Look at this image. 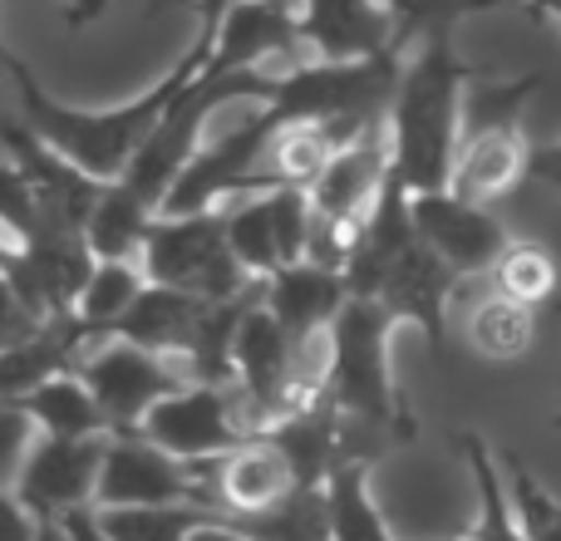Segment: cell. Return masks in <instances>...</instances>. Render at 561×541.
<instances>
[{"mask_svg":"<svg viewBox=\"0 0 561 541\" xmlns=\"http://www.w3.org/2000/svg\"><path fill=\"white\" fill-rule=\"evenodd\" d=\"M394 330L399 320L379 300L350 296L330 325V369L320 399L335 404L350 424H365L385 434L389 444H404V438H414V418L389 379V335Z\"/></svg>","mask_w":561,"mask_h":541,"instance_id":"3","label":"cell"},{"mask_svg":"<svg viewBox=\"0 0 561 541\" xmlns=\"http://www.w3.org/2000/svg\"><path fill=\"white\" fill-rule=\"evenodd\" d=\"M533 177V143H527L523 124L503 128H463L458 138V163H454V193L468 203H497L513 187Z\"/></svg>","mask_w":561,"mask_h":541,"instance_id":"15","label":"cell"},{"mask_svg":"<svg viewBox=\"0 0 561 541\" xmlns=\"http://www.w3.org/2000/svg\"><path fill=\"white\" fill-rule=\"evenodd\" d=\"M399 39V20L385 0H300V45L316 59H369Z\"/></svg>","mask_w":561,"mask_h":541,"instance_id":"13","label":"cell"},{"mask_svg":"<svg viewBox=\"0 0 561 541\" xmlns=\"http://www.w3.org/2000/svg\"><path fill=\"white\" fill-rule=\"evenodd\" d=\"M168 5H178V0H148V15H158V10H168Z\"/></svg>","mask_w":561,"mask_h":541,"instance_id":"39","label":"cell"},{"mask_svg":"<svg viewBox=\"0 0 561 541\" xmlns=\"http://www.w3.org/2000/svg\"><path fill=\"white\" fill-rule=\"evenodd\" d=\"M138 438L158 444L163 453L183 458V463H207V458H222L232 448L262 438V428H256L237 384H187L178 394H168L163 404H153V414L138 424Z\"/></svg>","mask_w":561,"mask_h":541,"instance_id":"5","label":"cell"},{"mask_svg":"<svg viewBox=\"0 0 561 541\" xmlns=\"http://www.w3.org/2000/svg\"><path fill=\"white\" fill-rule=\"evenodd\" d=\"M458 290H463V276H458V270L448 266L438 252H428L424 237H414V242H409L394 262L379 270L369 300H379V306H385L399 325H419V330H424V339H428V349L444 359L448 306L458 300Z\"/></svg>","mask_w":561,"mask_h":541,"instance_id":"9","label":"cell"},{"mask_svg":"<svg viewBox=\"0 0 561 541\" xmlns=\"http://www.w3.org/2000/svg\"><path fill=\"white\" fill-rule=\"evenodd\" d=\"M84 325L75 315H49L39 330H30L25 339L0 349V404H20L25 394H35L39 384L59 375H75L84 359Z\"/></svg>","mask_w":561,"mask_h":541,"instance_id":"17","label":"cell"},{"mask_svg":"<svg viewBox=\"0 0 561 541\" xmlns=\"http://www.w3.org/2000/svg\"><path fill=\"white\" fill-rule=\"evenodd\" d=\"M144 286H148V270L138 262H99L94 276H89V286L79 290V300H75V320L84 325V335L104 339L108 330L134 310V300L144 296Z\"/></svg>","mask_w":561,"mask_h":541,"instance_id":"24","label":"cell"},{"mask_svg":"<svg viewBox=\"0 0 561 541\" xmlns=\"http://www.w3.org/2000/svg\"><path fill=\"white\" fill-rule=\"evenodd\" d=\"M0 143H5L10 163L30 177L39 203V232H84L94 217L99 197L108 193V183L89 177L84 168H75L69 158H59L39 134H30L25 124H0Z\"/></svg>","mask_w":561,"mask_h":541,"instance_id":"10","label":"cell"},{"mask_svg":"<svg viewBox=\"0 0 561 541\" xmlns=\"http://www.w3.org/2000/svg\"><path fill=\"white\" fill-rule=\"evenodd\" d=\"M20 408H25L39 424V434H49V438H114L94 389L79 375H59V379H49V384H39L35 394L20 399Z\"/></svg>","mask_w":561,"mask_h":541,"instance_id":"20","label":"cell"},{"mask_svg":"<svg viewBox=\"0 0 561 541\" xmlns=\"http://www.w3.org/2000/svg\"><path fill=\"white\" fill-rule=\"evenodd\" d=\"M227 217V246L232 256L247 266V276L266 280L286 266L280 256V237H276V222H272V197L266 193H242L222 207Z\"/></svg>","mask_w":561,"mask_h":541,"instance_id":"25","label":"cell"},{"mask_svg":"<svg viewBox=\"0 0 561 541\" xmlns=\"http://www.w3.org/2000/svg\"><path fill=\"white\" fill-rule=\"evenodd\" d=\"M325 507H330V541H394L369 503V463H340L325 483Z\"/></svg>","mask_w":561,"mask_h":541,"instance_id":"26","label":"cell"},{"mask_svg":"<svg viewBox=\"0 0 561 541\" xmlns=\"http://www.w3.org/2000/svg\"><path fill=\"white\" fill-rule=\"evenodd\" d=\"M213 463H183V458L163 453L158 444L138 434H118L108 438V453H104V477H99V497L94 507H178V503H193V507H213L222 513L217 503V483H213Z\"/></svg>","mask_w":561,"mask_h":541,"instance_id":"6","label":"cell"},{"mask_svg":"<svg viewBox=\"0 0 561 541\" xmlns=\"http://www.w3.org/2000/svg\"><path fill=\"white\" fill-rule=\"evenodd\" d=\"M503 477H507V497H513L527 541H561V503L537 483L533 468L517 453H503Z\"/></svg>","mask_w":561,"mask_h":541,"instance_id":"29","label":"cell"},{"mask_svg":"<svg viewBox=\"0 0 561 541\" xmlns=\"http://www.w3.org/2000/svg\"><path fill=\"white\" fill-rule=\"evenodd\" d=\"M153 217L158 212L144 197H134L124 183H108V193L99 197L94 217H89V227H84L89 252H94L99 262H144Z\"/></svg>","mask_w":561,"mask_h":541,"instance_id":"21","label":"cell"},{"mask_svg":"<svg viewBox=\"0 0 561 541\" xmlns=\"http://www.w3.org/2000/svg\"><path fill=\"white\" fill-rule=\"evenodd\" d=\"M213 25V59L207 74H256L272 59L296 55L300 45V0H227V5H197Z\"/></svg>","mask_w":561,"mask_h":541,"instance_id":"8","label":"cell"},{"mask_svg":"<svg viewBox=\"0 0 561 541\" xmlns=\"http://www.w3.org/2000/svg\"><path fill=\"white\" fill-rule=\"evenodd\" d=\"M138 266L158 286L187 290V296H203V300H232L256 286V276H247V266L227 246L222 207L187 212V217H153Z\"/></svg>","mask_w":561,"mask_h":541,"instance_id":"4","label":"cell"},{"mask_svg":"<svg viewBox=\"0 0 561 541\" xmlns=\"http://www.w3.org/2000/svg\"><path fill=\"white\" fill-rule=\"evenodd\" d=\"M533 339H537V310L497 296L493 286L468 306V345L483 359H497V365L523 359L527 349H533Z\"/></svg>","mask_w":561,"mask_h":541,"instance_id":"22","label":"cell"},{"mask_svg":"<svg viewBox=\"0 0 561 541\" xmlns=\"http://www.w3.org/2000/svg\"><path fill=\"white\" fill-rule=\"evenodd\" d=\"M488 286L527 310H547L561 296V262L542 242H507V252L488 270Z\"/></svg>","mask_w":561,"mask_h":541,"instance_id":"23","label":"cell"},{"mask_svg":"<svg viewBox=\"0 0 561 541\" xmlns=\"http://www.w3.org/2000/svg\"><path fill=\"white\" fill-rule=\"evenodd\" d=\"M385 177H389V118L375 128H365L359 138H350L306 193H310L316 217L350 222V217H365L369 207H375Z\"/></svg>","mask_w":561,"mask_h":541,"instance_id":"14","label":"cell"},{"mask_svg":"<svg viewBox=\"0 0 561 541\" xmlns=\"http://www.w3.org/2000/svg\"><path fill=\"white\" fill-rule=\"evenodd\" d=\"M55 522L65 527L69 541H114V537L104 532V517H99V507H75V513L55 517Z\"/></svg>","mask_w":561,"mask_h":541,"instance_id":"34","label":"cell"},{"mask_svg":"<svg viewBox=\"0 0 561 541\" xmlns=\"http://www.w3.org/2000/svg\"><path fill=\"white\" fill-rule=\"evenodd\" d=\"M15 65H20V59L10 55V45H5V39H0V69H5V74H10V69H15Z\"/></svg>","mask_w":561,"mask_h":541,"instance_id":"38","label":"cell"},{"mask_svg":"<svg viewBox=\"0 0 561 541\" xmlns=\"http://www.w3.org/2000/svg\"><path fill=\"white\" fill-rule=\"evenodd\" d=\"M187 541H252V537H242V532H237V527H227V522H222V517H217V522L197 527V532H193V537H187Z\"/></svg>","mask_w":561,"mask_h":541,"instance_id":"36","label":"cell"},{"mask_svg":"<svg viewBox=\"0 0 561 541\" xmlns=\"http://www.w3.org/2000/svg\"><path fill=\"white\" fill-rule=\"evenodd\" d=\"M39 325H45V320H39L35 310H30L25 300L15 296V286L0 276V349L15 345V339H25L30 330H39Z\"/></svg>","mask_w":561,"mask_h":541,"instance_id":"32","label":"cell"},{"mask_svg":"<svg viewBox=\"0 0 561 541\" xmlns=\"http://www.w3.org/2000/svg\"><path fill=\"white\" fill-rule=\"evenodd\" d=\"M385 5H389V15L399 20V35H404L409 45H419V39H434V35H454L478 10L513 5V0H385Z\"/></svg>","mask_w":561,"mask_h":541,"instance_id":"30","label":"cell"},{"mask_svg":"<svg viewBox=\"0 0 561 541\" xmlns=\"http://www.w3.org/2000/svg\"><path fill=\"white\" fill-rule=\"evenodd\" d=\"M39 541H69V537H65V527H59L55 517H39Z\"/></svg>","mask_w":561,"mask_h":541,"instance_id":"37","label":"cell"},{"mask_svg":"<svg viewBox=\"0 0 561 541\" xmlns=\"http://www.w3.org/2000/svg\"><path fill=\"white\" fill-rule=\"evenodd\" d=\"M458 448L468 453V468H473V483H478V541H527L523 522H517V507L507 497V477L497 468V458L488 453V444L478 434H458Z\"/></svg>","mask_w":561,"mask_h":541,"instance_id":"27","label":"cell"},{"mask_svg":"<svg viewBox=\"0 0 561 541\" xmlns=\"http://www.w3.org/2000/svg\"><path fill=\"white\" fill-rule=\"evenodd\" d=\"M99 517H104V532L114 541H187L197 527L217 522L222 513L178 503V507H104Z\"/></svg>","mask_w":561,"mask_h":541,"instance_id":"28","label":"cell"},{"mask_svg":"<svg viewBox=\"0 0 561 541\" xmlns=\"http://www.w3.org/2000/svg\"><path fill=\"white\" fill-rule=\"evenodd\" d=\"M108 438H49L39 434L20 468L15 497L35 517H65L75 507H94L104 477Z\"/></svg>","mask_w":561,"mask_h":541,"instance_id":"11","label":"cell"},{"mask_svg":"<svg viewBox=\"0 0 561 541\" xmlns=\"http://www.w3.org/2000/svg\"><path fill=\"white\" fill-rule=\"evenodd\" d=\"M39 438V424L20 404H0V493H15L20 468Z\"/></svg>","mask_w":561,"mask_h":541,"instance_id":"31","label":"cell"},{"mask_svg":"<svg viewBox=\"0 0 561 541\" xmlns=\"http://www.w3.org/2000/svg\"><path fill=\"white\" fill-rule=\"evenodd\" d=\"M0 541H39V517L15 493H0Z\"/></svg>","mask_w":561,"mask_h":541,"instance_id":"33","label":"cell"},{"mask_svg":"<svg viewBox=\"0 0 561 541\" xmlns=\"http://www.w3.org/2000/svg\"><path fill=\"white\" fill-rule=\"evenodd\" d=\"M478 69L454 49V35L419 39L404 59L394 108H389V168L409 193H444L454 183L463 94Z\"/></svg>","mask_w":561,"mask_h":541,"instance_id":"2","label":"cell"},{"mask_svg":"<svg viewBox=\"0 0 561 541\" xmlns=\"http://www.w3.org/2000/svg\"><path fill=\"white\" fill-rule=\"evenodd\" d=\"M463 541H478V537H473V532H468V537H463Z\"/></svg>","mask_w":561,"mask_h":541,"instance_id":"40","label":"cell"},{"mask_svg":"<svg viewBox=\"0 0 561 541\" xmlns=\"http://www.w3.org/2000/svg\"><path fill=\"white\" fill-rule=\"evenodd\" d=\"M207 310H213V300L187 296V290H173V286H158V280H148L144 296L134 300V310H128V315L118 320V325L108 330L104 339H128V345H144V349H153V355L183 359Z\"/></svg>","mask_w":561,"mask_h":541,"instance_id":"19","label":"cell"},{"mask_svg":"<svg viewBox=\"0 0 561 541\" xmlns=\"http://www.w3.org/2000/svg\"><path fill=\"white\" fill-rule=\"evenodd\" d=\"M213 483H217V503H222V513H237V517L272 513V507H280L286 497L300 493L286 453H280L272 438H252V444L222 453L217 468H213Z\"/></svg>","mask_w":561,"mask_h":541,"instance_id":"18","label":"cell"},{"mask_svg":"<svg viewBox=\"0 0 561 541\" xmlns=\"http://www.w3.org/2000/svg\"><path fill=\"white\" fill-rule=\"evenodd\" d=\"M345 300H350L345 270H330L316 262L280 266L276 276L262 280V306L286 325V335L296 339V345L325 335V330L335 325V315L345 310Z\"/></svg>","mask_w":561,"mask_h":541,"instance_id":"16","label":"cell"},{"mask_svg":"<svg viewBox=\"0 0 561 541\" xmlns=\"http://www.w3.org/2000/svg\"><path fill=\"white\" fill-rule=\"evenodd\" d=\"M414 227L428 252H438L463 280L488 276L497 256L507 252V227L493 217L488 203H468L454 187L444 193H414Z\"/></svg>","mask_w":561,"mask_h":541,"instance_id":"12","label":"cell"},{"mask_svg":"<svg viewBox=\"0 0 561 541\" xmlns=\"http://www.w3.org/2000/svg\"><path fill=\"white\" fill-rule=\"evenodd\" d=\"M75 375L94 389L114 438L138 434V424L153 414V404H163L168 394L187 389V375L178 359L153 355L144 345H128V339H104L99 349H89Z\"/></svg>","mask_w":561,"mask_h":541,"instance_id":"7","label":"cell"},{"mask_svg":"<svg viewBox=\"0 0 561 541\" xmlns=\"http://www.w3.org/2000/svg\"><path fill=\"white\" fill-rule=\"evenodd\" d=\"M207 59H213V25L203 20L197 45L187 49V55L178 59L148 94L128 99V104H118V108H69V104H59L55 94H45V89L35 84V74H30L25 65L10 69V79H15L20 124H25L30 134H39L59 158H69L75 168H84L89 177H99V183H118V177L134 168V158L144 153V143L158 128L163 108L173 104L178 89H183L187 79L203 74Z\"/></svg>","mask_w":561,"mask_h":541,"instance_id":"1","label":"cell"},{"mask_svg":"<svg viewBox=\"0 0 561 541\" xmlns=\"http://www.w3.org/2000/svg\"><path fill=\"white\" fill-rule=\"evenodd\" d=\"M108 0H65V20L69 25H89V20L104 15Z\"/></svg>","mask_w":561,"mask_h":541,"instance_id":"35","label":"cell"}]
</instances>
